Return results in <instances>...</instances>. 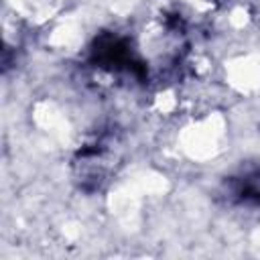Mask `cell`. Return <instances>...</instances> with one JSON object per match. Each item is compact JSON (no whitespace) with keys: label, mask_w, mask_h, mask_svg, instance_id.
Wrapping results in <instances>:
<instances>
[{"label":"cell","mask_w":260,"mask_h":260,"mask_svg":"<svg viewBox=\"0 0 260 260\" xmlns=\"http://www.w3.org/2000/svg\"><path fill=\"white\" fill-rule=\"evenodd\" d=\"M238 195L242 199H250V201H256L260 203V167L242 175L238 179Z\"/></svg>","instance_id":"1"}]
</instances>
